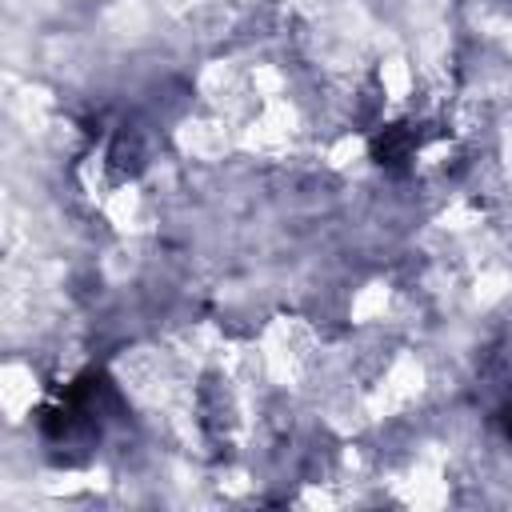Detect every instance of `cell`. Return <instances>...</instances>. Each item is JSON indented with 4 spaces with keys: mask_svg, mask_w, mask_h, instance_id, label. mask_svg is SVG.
Returning a JSON list of instances; mask_svg holds the SVG:
<instances>
[{
    "mask_svg": "<svg viewBox=\"0 0 512 512\" xmlns=\"http://www.w3.org/2000/svg\"><path fill=\"white\" fill-rule=\"evenodd\" d=\"M420 148V132L412 124H388L384 132L372 136V160L380 168H404Z\"/></svg>",
    "mask_w": 512,
    "mask_h": 512,
    "instance_id": "6da1fadb",
    "label": "cell"
},
{
    "mask_svg": "<svg viewBox=\"0 0 512 512\" xmlns=\"http://www.w3.org/2000/svg\"><path fill=\"white\" fill-rule=\"evenodd\" d=\"M496 424H500V432H504V440L512 444V404H504V408L496 412Z\"/></svg>",
    "mask_w": 512,
    "mask_h": 512,
    "instance_id": "7a4b0ae2",
    "label": "cell"
}]
</instances>
